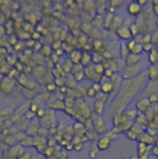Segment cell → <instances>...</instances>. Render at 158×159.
<instances>
[{"label": "cell", "instance_id": "cell-1", "mask_svg": "<svg viewBox=\"0 0 158 159\" xmlns=\"http://www.w3.org/2000/svg\"><path fill=\"white\" fill-rule=\"evenodd\" d=\"M91 123H92V125H93V128L95 131V132L98 134H102L104 132H106V131L107 129L106 124L105 121H103V119L101 117V115L95 114L92 117Z\"/></svg>", "mask_w": 158, "mask_h": 159}, {"label": "cell", "instance_id": "cell-2", "mask_svg": "<svg viewBox=\"0 0 158 159\" xmlns=\"http://www.w3.org/2000/svg\"><path fill=\"white\" fill-rule=\"evenodd\" d=\"M140 72V67L138 65L130 66V67H126L123 70L122 77L126 80V81H129L135 76H137V74Z\"/></svg>", "mask_w": 158, "mask_h": 159}, {"label": "cell", "instance_id": "cell-3", "mask_svg": "<svg viewBox=\"0 0 158 159\" xmlns=\"http://www.w3.org/2000/svg\"><path fill=\"white\" fill-rule=\"evenodd\" d=\"M115 34L118 38H120L122 40H130L132 39V35L130 33V31L127 26H121L115 30Z\"/></svg>", "mask_w": 158, "mask_h": 159}, {"label": "cell", "instance_id": "cell-4", "mask_svg": "<svg viewBox=\"0 0 158 159\" xmlns=\"http://www.w3.org/2000/svg\"><path fill=\"white\" fill-rule=\"evenodd\" d=\"M111 141H112L111 139L107 136L100 137L97 141V144H96L97 148L101 151H106L107 149H109L111 145Z\"/></svg>", "mask_w": 158, "mask_h": 159}, {"label": "cell", "instance_id": "cell-5", "mask_svg": "<svg viewBox=\"0 0 158 159\" xmlns=\"http://www.w3.org/2000/svg\"><path fill=\"white\" fill-rule=\"evenodd\" d=\"M84 72H85V76H86L87 78H88L89 80H91V81H95V83L98 82V81L99 82V81H101V79L98 78V77H101V76L98 75V74H96V73H95V71H94L93 67H92L91 65H90V66H88V67H86L85 68Z\"/></svg>", "mask_w": 158, "mask_h": 159}, {"label": "cell", "instance_id": "cell-6", "mask_svg": "<svg viewBox=\"0 0 158 159\" xmlns=\"http://www.w3.org/2000/svg\"><path fill=\"white\" fill-rule=\"evenodd\" d=\"M127 12L130 15H137L141 12V6L137 2H132L127 6Z\"/></svg>", "mask_w": 158, "mask_h": 159}, {"label": "cell", "instance_id": "cell-7", "mask_svg": "<svg viewBox=\"0 0 158 159\" xmlns=\"http://www.w3.org/2000/svg\"><path fill=\"white\" fill-rule=\"evenodd\" d=\"M140 57L138 55H134L133 53H129L126 59H125V63L126 67H130V66H134L137 65V63L140 62Z\"/></svg>", "mask_w": 158, "mask_h": 159}, {"label": "cell", "instance_id": "cell-8", "mask_svg": "<svg viewBox=\"0 0 158 159\" xmlns=\"http://www.w3.org/2000/svg\"><path fill=\"white\" fill-rule=\"evenodd\" d=\"M150 103L148 100V98H142L140 100L136 103V108L142 111V112H145L148 110L149 106H150Z\"/></svg>", "mask_w": 158, "mask_h": 159}, {"label": "cell", "instance_id": "cell-9", "mask_svg": "<svg viewBox=\"0 0 158 159\" xmlns=\"http://www.w3.org/2000/svg\"><path fill=\"white\" fill-rule=\"evenodd\" d=\"M82 55L83 53L79 51V50H74L71 55H70V59L73 63H74L75 65L78 64L79 63H81L82 61Z\"/></svg>", "mask_w": 158, "mask_h": 159}, {"label": "cell", "instance_id": "cell-10", "mask_svg": "<svg viewBox=\"0 0 158 159\" xmlns=\"http://www.w3.org/2000/svg\"><path fill=\"white\" fill-rule=\"evenodd\" d=\"M104 107H105V103L98 101V100H95L94 102V111L97 115H101L103 113L104 110Z\"/></svg>", "mask_w": 158, "mask_h": 159}, {"label": "cell", "instance_id": "cell-11", "mask_svg": "<svg viewBox=\"0 0 158 159\" xmlns=\"http://www.w3.org/2000/svg\"><path fill=\"white\" fill-rule=\"evenodd\" d=\"M102 85V87H101V92L106 93V94H108L109 93H111L113 89H114V85H113V83L112 81H107L106 83H102L101 84Z\"/></svg>", "mask_w": 158, "mask_h": 159}, {"label": "cell", "instance_id": "cell-12", "mask_svg": "<svg viewBox=\"0 0 158 159\" xmlns=\"http://www.w3.org/2000/svg\"><path fill=\"white\" fill-rule=\"evenodd\" d=\"M123 26V19L120 17V16H115L112 19V24H111V27H112L114 29H117L120 27Z\"/></svg>", "mask_w": 158, "mask_h": 159}, {"label": "cell", "instance_id": "cell-13", "mask_svg": "<svg viewBox=\"0 0 158 159\" xmlns=\"http://www.w3.org/2000/svg\"><path fill=\"white\" fill-rule=\"evenodd\" d=\"M104 59L103 55H101L99 53H95L91 56V62H93L95 64L101 63Z\"/></svg>", "mask_w": 158, "mask_h": 159}, {"label": "cell", "instance_id": "cell-14", "mask_svg": "<svg viewBox=\"0 0 158 159\" xmlns=\"http://www.w3.org/2000/svg\"><path fill=\"white\" fill-rule=\"evenodd\" d=\"M91 63V56H90L87 53H83L82 61H81L82 65H83L86 67L90 66Z\"/></svg>", "mask_w": 158, "mask_h": 159}, {"label": "cell", "instance_id": "cell-15", "mask_svg": "<svg viewBox=\"0 0 158 159\" xmlns=\"http://www.w3.org/2000/svg\"><path fill=\"white\" fill-rule=\"evenodd\" d=\"M93 70L95 71V73L99 76H102V74H104L105 72V67L102 64V63H98V64H95L94 66H92Z\"/></svg>", "mask_w": 158, "mask_h": 159}, {"label": "cell", "instance_id": "cell-16", "mask_svg": "<svg viewBox=\"0 0 158 159\" xmlns=\"http://www.w3.org/2000/svg\"><path fill=\"white\" fill-rule=\"evenodd\" d=\"M120 53H121V56L122 58L124 59H126V57L128 56V55L130 53V52L129 51V50L127 49V46H126V44L123 41L121 42V50H120Z\"/></svg>", "mask_w": 158, "mask_h": 159}, {"label": "cell", "instance_id": "cell-17", "mask_svg": "<svg viewBox=\"0 0 158 159\" xmlns=\"http://www.w3.org/2000/svg\"><path fill=\"white\" fill-rule=\"evenodd\" d=\"M143 51V44H141L140 43H136V44L135 45V46L130 51V53H133L134 55H138V56H139Z\"/></svg>", "mask_w": 158, "mask_h": 159}, {"label": "cell", "instance_id": "cell-18", "mask_svg": "<svg viewBox=\"0 0 158 159\" xmlns=\"http://www.w3.org/2000/svg\"><path fill=\"white\" fill-rule=\"evenodd\" d=\"M129 29L130 31L132 37H136L140 33V29H139V27H138V26L135 23L131 24L129 27Z\"/></svg>", "mask_w": 158, "mask_h": 159}, {"label": "cell", "instance_id": "cell-19", "mask_svg": "<svg viewBox=\"0 0 158 159\" xmlns=\"http://www.w3.org/2000/svg\"><path fill=\"white\" fill-rule=\"evenodd\" d=\"M112 14H110L109 12L106 15L105 19H104V26L106 29H109L111 27V24H112Z\"/></svg>", "mask_w": 158, "mask_h": 159}, {"label": "cell", "instance_id": "cell-20", "mask_svg": "<svg viewBox=\"0 0 158 159\" xmlns=\"http://www.w3.org/2000/svg\"><path fill=\"white\" fill-rule=\"evenodd\" d=\"M158 76V70L155 66H152L149 70V77L151 80H155Z\"/></svg>", "mask_w": 158, "mask_h": 159}, {"label": "cell", "instance_id": "cell-21", "mask_svg": "<svg viewBox=\"0 0 158 159\" xmlns=\"http://www.w3.org/2000/svg\"><path fill=\"white\" fill-rule=\"evenodd\" d=\"M73 128L75 130V131H76V132H77V131H85V130L86 131L85 125L83 123L80 122V121H77V122H76V123L74 124Z\"/></svg>", "mask_w": 158, "mask_h": 159}, {"label": "cell", "instance_id": "cell-22", "mask_svg": "<svg viewBox=\"0 0 158 159\" xmlns=\"http://www.w3.org/2000/svg\"><path fill=\"white\" fill-rule=\"evenodd\" d=\"M147 149V145L145 143L140 142L139 145H138V148H137V151H138V155L140 156L143 154H145Z\"/></svg>", "mask_w": 158, "mask_h": 159}, {"label": "cell", "instance_id": "cell-23", "mask_svg": "<svg viewBox=\"0 0 158 159\" xmlns=\"http://www.w3.org/2000/svg\"><path fill=\"white\" fill-rule=\"evenodd\" d=\"M85 72L83 70L79 71L76 73H74V79L76 81H82L85 78Z\"/></svg>", "mask_w": 158, "mask_h": 159}, {"label": "cell", "instance_id": "cell-24", "mask_svg": "<svg viewBox=\"0 0 158 159\" xmlns=\"http://www.w3.org/2000/svg\"><path fill=\"white\" fill-rule=\"evenodd\" d=\"M156 58H157V53L155 51V50H151L150 52V54H149V60L151 63H155L156 61Z\"/></svg>", "mask_w": 158, "mask_h": 159}, {"label": "cell", "instance_id": "cell-25", "mask_svg": "<svg viewBox=\"0 0 158 159\" xmlns=\"http://www.w3.org/2000/svg\"><path fill=\"white\" fill-rule=\"evenodd\" d=\"M126 135H127V137L131 141H136L137 139V134L133 131L132 129L129 130L128 131H126Z\"/></svg>", "mask_w": 158, "mask_h": 159}, {"label": "cell", "instance_id": "cell-26", "mask_svg": "<svg viewBox=\"0 0 158 159\" xmlns=\"http://www.w3.org/2000/svg\"><path fill=\"white\" fill-rule=\"evenodd\" d=\"M126 117L129 119V118H133V117H136V115H137V113L135 110L133 109H130V110H128L125 114Z\"/></svg>", "mask_w": 158, "mask_h": 159}, {"label": "cell", "instance_id": "cell-27", "mask_svg": "<svg viewBox=\"0 0 158 159\" xmlns=\"http://www.w3.org/2000/svg\"><path fill=\"white\" fill-rule=\"evenodd\" d=\"M102 46V42L101 40H98V39H96V40L94 41V43H93V47L95 48V50L99 51L101 50Z\"/></svg>", "mask_w": 158, "mask_h": 159}, {"label": "cell", "instance_id": "cell-28", "mask_svg": "<svg viewBox=\"0 0 158 159\" xmlns=\"http://www.w3.org/2000/svg\"><path fill=\"white\" fill-rule=\"evenodd\" d=\"M136 42L135 39H131L130 40H129L128 43L126 44V46H127V49L129 50V52L133 50V48L135 46V45H136Z\"/></svg>", "mask_w": 158, "mask_h": 159}, {"label": "cell", "instance_id": "cell-29", "mask_svg": "<svg viewBox=\"0 0 158 159\" xmlns=\"http://www.w3.org/2000/svg\"><path fill=\"white\" fill-rule=\"evenodd\" d=\"M113 74H114V71H113V70H112L111 69H109V68H106V69L105 70V72H104V76H106V77H107V78L110 79V78H112V77Z\"/></svg>", "mask_w": 158, "mask_h": 159}, {"label": "cell", "instance_id": "cell-30", "mask_svg": "<svg viewBox=\"0 0 158 159\" xmlns=\"http://www.w3.org/2000/svg\"><path fill=\"white\" fill-rule=\"evenodd\" d=\"M92 89L96 92V93H99L101 92V87H102V85L100 84V82H96L93 85H92Z\"/></svg>", "mask_w": 158, "mask_h": 159}, {"label": "cell", "instance_id": "cell-31", "mask_svg": "<svg viewBox=\"0 0 158 159\" xmlns=\"http://www.w3.org/2000/svg\"><path fill=\"white\" fill-rule=\"evenodd\" d=\"M150 41H151V36L149 34H146L142 37V42L143 43V44L150 43Z\"/></svg>", "mask_w": 158, "mask_h": 159}, {"label": "cell", "instance_id": "cell-32", "mask_svg": "<svg viewBox=\"0 0 158 159\" xmlns=\"http://www.w3.org/2000/svg\"><path fill=\"white\" fill-rule=\"evenodd\" d=\"M35 116H36V114L35 113H33V112H32L31 110H27V112H26V114H25V117L27 119V120H32V119H33L34 117H35Z\"/></svg>", "mask_w": 158, "mask_h": 159}, {"label": "cell", "instance_id": "cell-33", "mask_svg": "<svg viewBox=\"0 0 158 159\" xmlns=\"http://www.w3.org/2000/svg\"><path fill=\"white\" fill-rule=\"evenodd\" d=\"M36 115L39 117L43 118L46 115V110L44 109H42V108H39L38 110L36 113Z\"/></svg>", "mask_w": 158, "mask_h": 159}, {"label": "cell", "instance_id": "cell-34", "mask_svg": "<svg viewBox=\"0 0 158 159\" xmlns=\"http://www.w3.org/2000/svg\"><path fill=\"white\" fill-rule=\"evenodd\" d=\"M86 94H87L88 97H95V96H96L97 93L92 89V87H90V88H88V89L87 90Z\"/></svg>", "mask_w": 158, "mask_h": 159}, {"label": "cell", "instance_id": "cell-35", "mask_svg": "<svg viewBox=\"0 0 158 159\" xmlns=\"http://www.w3.org/2000/svg\"><path fill=\"white\" fill-rule=\"evenodd\" d=\"M143 51H145V52H150L151 50H153L152 45L150 43L143 44Z\"/></svg>", "mask_w": 158, "mask_h": 159}, {"label": "cell", "instance_id": "cell-36", "mask_svg": "<svg viewBox=\"0 0 158 159\" xmlns=\"http://www.w3.org/2000/svg\"><path fill=\"white\" fill-rule=\"evenodd\" d=\"M97 155H98V148L91 149V151H90V153H89L90 158H95Z\"/></svg>", "mask_w": 158, "mask_h": 159}, {"label": "cell", "instance_id": "cell-37", "mask_svg": "<svg viewBox=\"0 0 158 159\" xmlns=\"http://www.w3.org/2000/svg\"><path fill=\"white\" fill-rule=\"evenodd\" d=\"M38 109H39V107H38V105L36 104H32L30 106V110H31L32 112H33L35 114L36 113V111L38 110Z\"/></svg>", "mask_w": 158, "mask_h": 159}, {"label": "cell", "instance_id": "cell-38", "mask_svg": "<svg viewBox=\"0 0 158 159\" xmlns=\"http://www.w3.org/2000/svg\"><path fill=\"white\" fill-rule=\"evenodd\" d=\"M148 100H149L150 103H155L157 101V97L155 94H151L148 97Z\"/></svg>", "mask_w": 158, "mask_h": 159}, {"label": "cell", "instance_id": "cell-39", "mask_svg": "<svg viewBox=\"0 0 158 159\" xmlns=\"http://www.w3.org/2000/svg\"><path fill=\"white\" fill-rule=\"evenodd\" d=\"M55 88H56V85L54 84H49L47 86V89L48 91H54Z\"/></svg>", "mask_w": 158, "mask_h": 159}, {"label": "cell", "instance_id": "cell-40", "mask_svg": "<svg viewBox=\"0 0 158 159\" xmlns=\"http://www.w3.org/2000/svg\"><path fill=\"white\" fill-rule=\"evenodd\" d=\"M83 146H82V144L80 143V144H77L76 145H74V149L76 151H80L82 149Z\"/></svg>", "mask_w": 158, "mask_h": 159}, {"label": "cell", "instance_id": "cell-41", "mask_svg": "<svg viewBox=\"0 0 158 159\" xmlns=\"http://www.w3.org/2000/svg\"><path fill=\"white\" fill-rule=\"evenodd\" d=\"M110 3H115L114 5H112V6H111L113 7V8H116V7H118V6H120V5H121L120 3H122V1H114V0H112V1L110 2Z\"/></svg>", "mask_w": 158, "mask_h": 159}, {"label": "cell", "instance_id": "cell-42", "mask_svg": "<svg viewBox=\"0 0 158 159\" xmlns=\"http://www.w3.org/2000/svg\"><path fill=\"white\" fill-rule=\"evenodd\" d=\"M153 153L154 155L158 156V147H157V146H156V147L153 148Z\"/></svg>", "mask_w": 158, "mask_h": 159}, {"label": "cell", "instance_id": "cell-43", "mask_svg": "<svg viewBox=\"0 0 158 159\" xmlns=\"http://www.w3.org/2000/svg\"><path fill=\"white\" fill-rule=\"evenodd\" d=\"M137 3L140 6H144L147 3V1H143V0H142V1H137Z\"/></svg>", "mask_w": 158, "mask_h": 159}, {"label": "cell", "instance_id": "cell-44", "mask_svg": "<svg viewBox=\"0 0 158 159\" xmlns=\"http://www.w3.org/2000/svg\"><path fill=\"white\" fill-rule=\"evenodd\" d=\"M129 159H139V157H137V156H133V157H131L130 158H129Z\"/></svg>", "mask_w": 158, "mask_h": 159}, {"label": "cell", "instance_id": "cell-45", "mask_svg": "<svg viewBox=\"0 0 158 159\" xmlns=\"http://www.w3.org/2000/svg\"><path fill=\"white\" fill-rule=\"evenodd\" d=\"M122 159H128L127 157H123V158H122Z\"/></svg>", "mask_w": 158, "mask_h": 159}, {"label": "cell", "instance_id": "cell-46", "mask_svg": "<svg viewBox=\"0 0 158 159\" xmlns=\"http://www.w3.org/2000/svg\"><path fill=\"white\" fill-rule=\"evenodd\" d=\"M157 159H158V157H157Z\"/></svg>", "mask_w": 158, "mask_h": 159}]
</instances>
